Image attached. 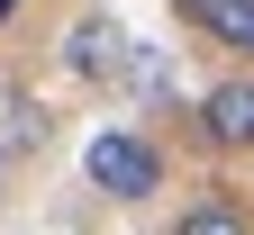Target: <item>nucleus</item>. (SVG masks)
I'll use <instances>...</instances> for the list:
<instances>
[{
	"label": "nucleus",
	"mask_w": 254,
	"mask_h": 235,
	"mask_svg": "<svg viewBox=\"0 0 254 235\" xmlns=\"http://www.w3.org/2000/svg\"><path fill=\"white\" fill-rule=\"evenodd\" d=\"M82 172L109 199H145V190H164V154H154L136 127H100V136L82 145Z\"/></svg>",
	"instance_id": "nucleus-1"
},
{
	"label": "nucleus",
	"mask_w": 254,
	"mask_h": 235,
	"mask_svg": "<svg viewBox=\"0 0 254 235\" xmlns=\"http://www.w3.org/2000/svg\"><path fill=\"white\" fill-rule=\"evenodd\" d=\"M190 127H200L209 154H254V73H227L200 91V109H190Z\"/></svg>",
	"instance_id": "nucleus-2"
},
{
	"label": "nucleus",
	"mask_w": 254,
	"mask_h": 235,
	"mask_svg": "<svg viewBox=\"0 0 254 235\" xmlns=\"http://www.w3.org/2000/svg\"><path fill=\"white\" fill-rule=\"evenodd\" d=\"M64 63H73L82 82H118L136 54H127V27H118L109 9H82V18H73V37H64Z\"/></svg>",
	"instance_id": "nucleus-3"
},
{
	"label": "nucleus",
	"mask_w": 254,
	"mask_h": 235,
	"mask_svg": "<svg viewBox=\"0 0 254 235\" xmlns=\"http://www.w3.org/2000/svg\"><path fill=\"white\" fill-rule=\"evenodd\" d=\"M182 18L200 27L209 46H227V54H254V0H182Z\"/></svg>",
	"instance_id": "nucleus-4"
},
{
	"label": "nucleus",
	"mask_w": 254,
	"mask_h": 235,
	"mask_svg": "<svg viewBox=\"0 0 254 235\" xmlns=\"http://www.w3.org/2000/svg\"><path fill=\"white\" fill-rule=\"evenodd\" d=\"M164 235H254V208H245L236 190H209V199H190Z\"/></svg>",
	"instance_id": "nucleus-5"
},
{
	"label": "nucleus",
	"mask_w": 254,
	"mask_h": 235,
	"mask_svg": "<svg viewBox=\"0 0 254 235\" xmlns=\"http://www.w3.org/2000/svg\"><path fill=\"white\" fill-rule=\"evenodd\" d=\"M9 9H18V0H0V18H9Z\"/></svg>",
	"instance_id": "nucleus-6"
}]
</instances>
